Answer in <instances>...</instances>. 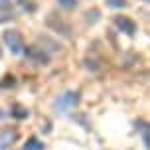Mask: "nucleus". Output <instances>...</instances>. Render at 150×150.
Returning <instances> with one entry per match:
<instances>
[{"label": "nucleus", "instance_id": "nucleus-5", "mask_svg": "<svg viewBox=\"0 0 150 150\" xmlns=\"http://www.w3.org/2000/svg\"><path fill=\"white\" fill-rule=\"evenodd\" d=\"M115 26L119 28V32L127 34V36H134L136 30H138L136 22L132 18H128V16H117V18H115Z\"/></svg>", "mask_w": 150, "mask_h": 150}, {"label": "nucleus", "instance_id": "nucleus-16", "mask_svg": "<svg viewBox=\"0 0 150 150\" xmlns=\"http://www.w3.org/2000/svg\"><path fill=\"white\" fill-rule=\"evenodd\" d=\"M0 53H2V50H0Z\"/></svg>", "mask_w": 150, "mask_h": 150}, {"label": "nucleus", "instance_id": "nucleus-9", "mask_svg": "<svg viewBox=\"0 0 150 150\" xmlns=\"http://www.w3.org/2000/svg\"><path fill=\"white\" fill-rule=\"evenodd\" d=\"M22 150H44V142L40 138H36V136H32V138H28V142L22 146Z\"/></svg>", "mask_w": 150, "mask_h": 150}, {"label": "nucleus", "instance_id": "nucleus-10", "mask_svg": "<svg viewBox=\"0 0 150 150\" xmlns=\"http://www.w3.org/2000/svg\"><path fill=\"white\" fill-rule=\"evenodd\" d=\"M20 6H22V10L24 12H36V2H32V0H20Z\"/></svg>", "mask_w": 150, "mask_h": 150}, {"label": "nucleus", "instance_id": "nucleus-12", "mask_svg": "<svg viewBox=\"0 0 150 150\" xmlns=\"http://www.w3.org/2000/svg\"><path fill=\"white\" fill-rule=\"evenodd\" d=\"M107 4L112 6V8H125L128 2H127V0H107Z\"/></svg>", "mask_w": 150, "mask_h": 150}, {"label": "nucleus", "instance_id": "nucleus-13", "mask_svg": "<svg viewBox=\"0 0 150 150\" xmlns=\"http://www.w3.org/2000/svg\"><path fill=\"white\" fill-rule=\"evenodd\" d=\"M4 79H6V81H2V85H14V77H10V75H8V77H4Z\"/></svg>", "mask_w": 150, "mask_h": 150}, {"label": "nucleus", "instance_id": "nucleus-15", "mask_svg": "<svg viewBox=\"0 0 150 150\" xmlns=\"http://www.w3.org/2000/svg\"><path fill=\"white\" fill-rule=\"evenodd\" d=\"M142 2H148V0H142Z\"/></svg>", "mask_w": 150, "mask_h": 150}, {"label": "nucleus", "instance_id": "nucleus-2", "mask_svg": "<svg viewBox=\"0 0 150 150\" xmlns=\"http://www.w3.org/2000/svg\"><path fill=\"white\" fill-rule=\"evenodd\" d=\"M4 44H6V47L14 53V55H20V53L24 52V47H26L24 36H22L20 30H6L4 32Z\"/></svg>", "mask_w": 150, "mask_h": 150}, {"label": "nucleus", "instance_id": "nucleus-6", "mask_svg": "<svg viewBox=\"0 0 150 150\" xmlns=\"http://www.w3.org/2000/svg\"><path fill=\"white\" fill-rule=\"evenodd\" d=\"M14 8L10 0H0V24H6L10 20H14Z\"/></svg>", "mask_w": 150, "mask_h": 150}, {"label": "nucleus", "instance_id": "nucleus-7", "mask_svg": "<svg viewBox=\"0 0 150 150\" xmlns=\"http://www.w3.org/2000/svg\"><path fill=\"white\" fill-rule=\"evenodd\" d=\"M10 115H12L14 119H18V120H24V119H28V117H30V111H28L24 105L16 103V105H12V111H10Z\"/></svg>", "mask_w": 150, "mask_h": 150}, {"label": "nucleus", "instance_id": "nucleus-8", "mask_svg": "<svg viewBox=\"0 0 150 150\" xmlns=\"http://www.w3.org/2000/svg\"><path fill=\"white\" fill-rule=\"evenodd\" d=\"M136 130H140V134H142V142H144V148H150L148 122H144V120H138V122H136Z\"/></svg>", "mask_w": 150, "mask_h": 150}, {"label": "nucleus", "instance_id": "nucleus-4", "mask_svg": "<svg viewBox=\"0 0 150 150\" xmlns=\"http://www.w3.org/2000/svg\"><path fill=\"white\" fill-rule=\"evenodd\" d=\"M18 128L14 127H6V128H0V150H8L12 144L18 140Z\"/></svg>", "mask_w": 150, "mask_h": 150}, {"label": "nucleus", "instance_id": "nucleus-1", "mask_svg": "<svg viewBox=\"0 0 150 150\" xmlns=\"http://www.w3.org/2000/svg\"><path fill=\"white\" fill-rule=\"evenodd\" d=\"M22 53H26V61L32 63V65H47L52 61V53L47 50H44V47H40V45L24 47Z\"/></svg>", "mask_w": 150, "mask_h": 150}, {"label": "nucleus", "instance_id": "nucleus-11", "mask_svg": "<svg viewBox=\"0 0 150 150\" xmlns=\"http://www.w3.org/2000/svg\"><path fill=\"white\" fill-rule=\"evenodd\" d=\"M57 4L63 10H73V8H77V0H57Z\"/></svg>", "mask_w": 150, "mask_h": 150}, {"label": "nucleus", "instance_id": "nucleus-3", "mask_svg": "<svg viewBox=\"0 0 150 150\" xmlns=\"http://www.w3.org/2000/svg\"><path fill=\"white\" fill-rule=\"evenodd\" d=\"M79 101H81L79 91H67V93L59 95V99L55 101V111L57 112H69L71 109H75V107L79 105Z\"/></svg>", "mask_w": 150, "mask_h": 150}, {"label": "nucleus", "instance_id": "nucleus-14", "mask_svg": "<svg viewBox=\"0 0 150 150\" xmlns=\"http://www.w3.org/2000/svg\"><path fill=\"white\" fill-rule=\"evenodd\" d=\"M2 117H4V112H0V119H2Z\"/></svg>", "mask_w": 150, "mask_h": 150}]
</instances>
